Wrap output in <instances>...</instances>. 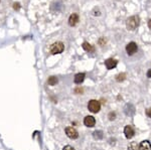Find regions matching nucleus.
Wrapping results in <instances>:
<instances>
[{"mask_svg": "<svg viewBox=\"0 0 151 150\" xmlns=\"http://www.w3.org/2000/svg\"><path fill=\"white\" fill-rule=\"evenodd\" d=\"M140 24V17L138 15H133L129 17L126 21V27L128 30H135Z\"/></svg>", "mask_w": 151, "mask_h": 150, "instance_id": "f257e3e1", "label": "nucleus"}, {"mask_svg": "<svg viewBox=\"0 0 151 150\" xmlns=\"http://www.w3.org/2000/svg\"><path fill=\"white\" fill-rule=\"evenodd\" d=\"M65 50V45L61 41H57V43H52V46L50 48V52L52 54H61Z\"/></svg>", "mask_w": 151, "mask_h": 150, "instance_id": "f03ea898", "label": "nucleus"}, {"mask_svg": "<svg viewBox=\"0 0 151 150\" xmlns=\"http://www.w3.org/2000/svg\"><path fill=\"white\" fill-rule=\"evenodd\" d=\"M88 109L92 113H98L101 110V104L97 100H91L88 104Z\"/></svg>", "mask_w": 151, "mask_h": 150, "instance_id": "7ed1b4c3", "label": "nucleus"}, {"mask_svg": "<svg viewBox=\"0 0 151 150\" xmlns=\"http://www.w3.org/2000/svg\"><path fill=\"white\" fill-rule=\"evenodd\" d=\"M137 50H138V46L134 41L129 43L126 45V52H127V54H128V56H133Z\"/></svg>", "mask_w": 151, "mask_h": 150, "instance_id": "20e7f679", "label": "nucleus"}, {"mask_svg": "<svg viewBox=\"0 0 151 150\" xmlns=\"http://www.w3.org/2000/svg\"><path fill=\"white\" fill-rule=\"evenodd\" d=\"M66 134L69 138L71 139H77L79 137V133L74 127H67L66 128Z\"/></svg>", "mask_w": 151, "mask_h": 150, "instance_id": "39448f33", "label": "nucleus"}, {"mask_svg": "<svg viewBox=\"0 0 151 150\" xmlns=\"http://www.w3.org/2000/svg\"><path fill=\"white\" fill-rule=\"evenodd\" d=\"M84 124L85 126H87V127H94L95 124H96V119L93 116H87V117H85L84 119Z\"/></svg>", "mask_w": 151, "mask_h": 150, "instance_id": "423d86ee", "label": "nucleus"}, {"mask_svg": "<svg viewBox=\"0 0 151 150\" xmlns=\"http://www.w3.org/2000/svg\"><path fill=\"white\" fill-rule=\"evenodd\" d=\"M124 134H125V136H126L127 139L132 138V137L134 136V134H135V131H134L132 126L127 125L126 127L124 128Z\"/></svg>", "mask_w": 151, "mask_h": 150, "instance_id": "0eeeda50", "label": "nucleus"}, {"mask_svg": "<svg viewBox=\"0 0 151 150\" xmlns=\"http://www.w3.org/2000/svg\"><path fill=\"white\" fill-rule=\"evenodd\" d=\"M117 64H118V61L115 58H108L105 61V65L107 69H113L114 67H116Z\"/></svg>", "mask_w": 151, "mask_h": 150, "instance_id": "6e6552de", "label": "nucleus"}, {"mask_svg": "<svg viewBox=\"0 0 151 150\" xmlns=\"http://www.w3.org/2000/svg\"><path fill=\"white\" fill-rule=\"evenodd\" d=\"M79 20H80V18H79V14L73 13V14H71L69 17V24L71 25V26H76V25L78 24Z\"/></svg>", "mask_w": 151, "mask_h": 150, "instance_id": "1a4fd4ad", "label": "nucleus"}, {"mask_svg": "<svg viewBox=\"0 0 151 150\" xmlns=\"http://www.w3.org/2000/svg\"><path fill=\"white\" fill-rule=\"evenodd\" d=\"M124 112L127 116H132L135 113V107L132 104H127L124 108Z\"/></svg>", "mask_w": 151, "mask_h": 150, "instance_id": "9d476101", "label": "nucleus"}, {"mask_svg": "<svg viewBox=\"0 0 151 150\" xmlns=\"http://www.w3.org/2000/svg\"><path fill=\"white\" fill-rule=\"evenodd\" d=\"M139 150H151V143L147 140L142 141L139 144Z\"/></svg>", "mask_w": 151, "mask_h": 150, "instance_id": "9b49d317", "label": "nucleus"}, {"mask_svg": "<svg viewBox=\"0 0 151 150\" xmlns=\"http://www.w3.org/2000/svg\"><path fill=\"white\" fill-rule=\"evenodd\" d=\"M85 77H86V75H85L84 73H79L77 74L75 76V79H74V82H75L76 84H81L84 82L85 80Z\"/></svg>", "mask_w": 151, "mask_h": 150, "instance_id": "f8f14e48", "label": "nucleus"}, {"mask_svg": "<svg viewBox=\"0 0 151 150\" xmlns=\"http://www.w3.org/2000/svg\"><path fill=\"white\" fill-rule=\"evenodd\" d=\"M83 48H84L86 52H93L95 50V48H94V46L92 45V44H90L89 43H86L85 41L84 43H83Z\"/></svg>", "mask_w": 151, "mask_h": 150, "instance_id": "ddd939ff", "label": "nucleus"}, {"mask_svg": "<svg viewBox=\"0 0 151 150\" xmlns=\"http://www.w3.org/2000/svg\"><path fill=\"white\" fill-rule=\"evenodd\" d=\"M93 137H94V139H96V140H101V139L104 137L103 131H101V130L95 131V132L93 133Z\"/></svg>", "mask_w": 151, "mask_h": 150, "instance_id": "4468645a", "label": "nucleus"}, {"mask_svg": "<svg viewBox=\"0 0 151 150\" xmlns=\"http://www.w3.org/2000/svg\"><path fill=\"white\" fill-rule=\"evenodd\" d=\"M57 82H59V80H57V78L54 77V76H52V77H50V78H48V85H50V86L57 85Z\"/></svg>", "mask_w": 151, "mask_h": 150, "instance_id": "2eb2a0df", "label": "nucleus"}, {"mask_svg": "<svg viewBox=\"0 0 151 150\" xmlns=\"http://www.w3.org/2000/svg\"><path fill=\"white\" fill-rule=\"evenodd\" d=\"M128 150H139V145L137 144V142H131L128 145Z\"/></svg>", "mask_w": 151, "mask_h": 150, "instance_id": "dca6fc26", "label": "nucleus"}, {"mask_svg": "<svg viewBox=\"0 0 151 150\" xmlns=\"http://www.w3.org/2000/svg\"><path fill=\"white\" fill-rule=\"evenodd\" d=\"M126 78V74L125 73H121V74H118L116 76V81L117 82H123Z\"/></svg>", "mask_w": 151, "mask_h": 150, "instance_id": "f3484780", "label": "nucleus"}, {"mask_svg": "<svg viewBox=\"0 0 151 150\" xmlns=\"http://www.w3.org/2000/svg\"><path fill=\"white\" fill-rule=\"evenodd\" d=\"M115 118H116V113H115V112H111V113H109V119L110 120H114Z\"/></svg>", "mask_w": 151, "mask_h": 150, "instance_id": "a211bd4d", "label": "nucleus"}, {"mask_svg": "<svg viewBox=\"0 0 151 150\" xmlns=\"http://www.w3.org/2000/svg\"><path fill=\"white\" fill-rule=\"evenodd\" d=\"M146 116H147L148 118H151V108H148V109H146Z\"/></svg>", "mask_w": 151, "mask_h": 150, "instance_id": "6ab92c4d", "label": "nucleus"}, {"mask_svg": "<svg viewBox=\"0 0 151 150\" xmlns=\"http://www.w3.org/2000/svg\"><path fill=\"white\" fill-rule=\"evenodd\" d=\"M63 150H75V148H74V147H72L71 145H67V146L63 147Z\"/></svg>", "mask_w": 151, "mask_h": 150, "instance_id": "aec40b11", "label": "nucleus"}, {"mask_svg": "<svg viewBox=\"0 0 151 150\" xmlns=\"http://www.w3.org/2000/svg\"><path fill=\"white\" fill-rule=\"evenodd\" d=\"M83 92H84V90H83V89H81V88H77L76 90H75L76 94H79V93H81V94H82Z\"/></svg>", "mask_w": 151, "mask_h": 150, "instance_id": "412c9836", "label": "nucleus"}, {"mask_svg": "<svg viewBox=\"0 0 151 150\" xmlns=\"http://www.w3.org/2000/svg\"><path fill=\"white\" fill-rule=\"evenodd\" d=\"M13 7H14V9H19V8H20V4H19V3H14V6H13Z\"/></svg>", "mask_w": 151, "mask_h": 150, "instance_id": "4be33fe9", "label": "nucleus"}, {"mask_svg": "<svg viewBox=\"0 0 151 150\" xmlns=\"http://www.w3.org/2000/svg\"><path fill=\"white\" fill-rule=\"evenodd\" d=\"M146 76H147V78H149V79H151V69H149L147 71V74H146Z\"/></svg>", "mask_w": 151, "mask_h": 150, "instance_id": "5701e85b", "label": "nucleus"}, {"mask_svg": "<svg viewBox=\"0 0 151 150\" xmlns=\"http://www.w3.org/2000/svg\"><path fill=\"white\" fill-rule=\"evenodd\" d=\"M148 26H149V28L151 29V18L148 20Z\"/></svg>", "mask_w": 151, "mask_h": 150, "instance_id": "b1692460", "label": "nucleus"}]
</instances>
